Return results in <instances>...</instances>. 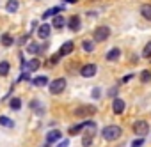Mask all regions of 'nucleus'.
Instances as JSON below:
<instances>
[{
    "instance_id": "25",
    "label": "nucleus",
    "mask_w": 151,
    "mask_h": 147,
    "mask_svg": "<svg viewBox=\"0 0 151 147\" xmlns=\"http://www.w3.org/2000/svg\"><path fill=\"white\" fill-rule=\"evenodd\" d=\"M140 82H144V83L151 82V71H142L140 73Z\"/></svg>"
},
{
    "instance_id": "10",
    "label": "nucleus",
    "mask_w": 151,
    "mask_h": 147,
    "mask_svg": "<svg viewBox=\"0 0 151 147\" xmlns=\"http://www.w3.org/2000/svg\"><path fill=\"white\" fill-rule=\"evenodd\" d=\"M112 110H114V113H123V110H124V101L119 99V98H116L114 103H112Z\"/></svg>"
},
{
    "instance_id": "31",
    "label": "nucleus",
    "mask_w": 151,
    "mask_h": 147,
    "mask_svg": "<svg viewBox=\"0 0 151 147\" xmlns=\"http://www.w3.org/2000/svg\"><path fill=\"white\" fill-rule=\"evenodd\" d=\"M25 80H29V73H22L18 78V82H25Z\"/></svg>"
},
{
    "instance_id": "28",
    "label": "nucleus",
    "mask_w": 151,
    "mask_h": 147,
    "mask_svg": "<svg viewBox=\"0 0 151 147\" xmlns=\"http://www.w3.org/2000/svg\"><path fill=\"white\" fill-rule=\"evenodd\" d=\"M142 57H151V41L144 46V50H142Z\"/></svg>"
},
{
    "instance_id": "16",
    "label": "nucleus",
    "mask_w": 151,
    "mask_h": 147,
    "mask_svg": "<svg viewBox=\"0 0 151 147\" xmlns=\"http://www.w3.org/2000/svg\"><path fill=\"white\" fill-rule=\"evenodd\" d=\"M119 55H121V50H119V48H112V50L107 53V60H117Z\"/></svg>"
},
{
    "instance_id": "9",
    "label": "nucleus",
    "mask_w": 151,
    "mask_h": 147,
    "mask_svg": "<svg viewBox=\"0 0 151 147\" xmlns=\"http://www.w3.org/2000/svg\"><path fill=\"white\" fill-rule=\"evenodd\" d=\"M60 136H62V133H60L59 129H53V131H50V133L46 135V143H53V142L60 140Z\"/></svg>"
},
{
    "instance_id": "3",
    "label": "nucleus",
    "mask_w": 151,
    "mask_h": 147,
    "mask_svg": "<svg viewBox=\"0 0 151 147\" xmlns=\"http://www.w3.org/2000/svg\"><path fill=\"white\" fill-rule=\"evenodd\" d=\"M66 89V80L64 78H57L50 83V94H60Z\"/></svg>"
},
{
    "instance_id": "19",
    "label": "nucleus",
    "mask_w": 151,
    "mask_h": 147,
    "mask_svg": "<svg viewBox=\"0 0 151 147\" xmlns=\"http://www.w3.org/2000/svg\"><path fill=\"white\" fill-rule=\"evenodd\" d=\"M6 9H7L9 13H16V11H18V0H7Z\"/></svg>"
},
{
    "instance_id": "14",
    "label": "nucleus",
    "mask_w": 151,
    "mask_h": 147,
    "mask_svg": "<svg viewBox=\"0 0 151 147\" xmlns=\"http://www.w3.org/2000/svg\"><path fill=\"white\" fill-rule=\"evenodd\" d=\"M140 14H142L146 20L151 21V4H144V6L140 7Z\"/></svg>"
},
{
    "instance_id": "21",
    "label": "nucleus",
    "mask_w": 151,
    "mask_h": 147,
    "mask_svg": "<svg viewBox=\"0 0 151 147\" xmlns=\"http://www.w3.org/2000/svg\"><path fill=\"white\" fill-rule=\"evenodd\" d=\"M27 51H29V53H41V46H39L37 43H29Z\"/></svg>"
},
{
    "instance_id": "11",
    "label": "nucleus",
    "mask_w": 151,
    "mask_h": 147,
    "mask_svg": "<svg viewBox=\"0 0 151 147\" xmlns=\"http://www.w3.org/2000/svg\"><path fill=\"white\" fill-rule=\"evenodd\" d=\"M68 27H69L73 32H77V30L80 29V18H78V16H71L69 21H68Z\"/></svg>"
},
{
    "instance_id": "34",
    "label": "nucleus",
    "mask_w": 151,
    "mask_h": 147,
    "mask_svg": "<svg viewBox=\"0 0 151 147\" xmlns=\"http://www.w3.org/2000/svg\"><path fill=\"white\" fill-rule=\"evenodd\" d=\"M132 78H133V75H126V76L123 78V82H128V80H132Z\"/></svg>"
},
{
    "instance_id": "23",
    "label": "nucleus",
    "mask_w": 151,
    "mask_h": 147,
    "mask_svg": "<svg viewBox=\"0 0 151 147\" xmlns=\"http://www.w3.org/2000/svg\"><path fill=\"white\" fill-rule=\"evenodd\" d=\"M60 11H62V7H59V6H57V7H52L50 11H46V13L43 14V18H50V16H55V14H59Z\"/></svg>"
},
{
    "instance_id": "24",
    "label": "nucleus",
    "mask_w": 151,
    "mask_h": 147,
    "mask_svg": "<svg viewBox=\"0 0 151 147\" xmlns=\"http://www.w3.org/2000/svg\"><path fill=\"white\" fill-rule=\"evenodd\" d=\"M93 135H94V133H91V131H89L87 135H84V138H82V145H84V147H89V145L93 143Z\"/></svg>"
},
{
    "instance_id": "27",
    "label": "nucleus",
    "mask_w": 151,
    "mask_h": 147,
    "mask_svg": "<svg viewBox=\"0 0 151 147\" xmlns=\"http://www.w3.org/2000/svg\"><path fill=\"white\" fill-rule=\"evenodd\" d=\"M82 48L87 51V53H91L93 50H94V43L93 41H84V44H82Z\"/></svg>"
},
{
    "instance_id": "33",
    "label": "nucleus",
    "mask_w": 151,
    "mask_h": 147,
    "mask_svg": "<svg viewBox=\"0 0 151 147\" xmlns=\"http://www.w3.org/2000/svg\"><path fill=\"white\" fill-rule=\"evenodd\" d=\"M68 145H69V140H62V142H60L57 147H68Z\"/></svg>"
},
{
    "instance_id": "30",
    "label": "nucleus",
    "mask_w": 151,
    "mask_h": 147,
    "mask_svg": "<svg viewBox=\"0 0 151 147\" xmlns=\"http://www.w3.org/2000/svg\"><path fill=\"white\" fill-rule=\"evenodd\" d=\"M59 59H60V55H53V57L48 60V67H50V66H53V64H57V62H59Z\"/></svg>"
},
{
    "instance_id": "7",
    "label": "nucleus",
    "mask_w": 151,
    "mask_h": 147,
    "mask_svg": "<svg viewBox=\"0 0 151 147\" xmlns=\"http://www.w3.org/2000/svg\"><path fill=\"white\" fill-rule=\"evenodd\" d=\"M73 50H75V44H73V41H66V43L60 46V50H59V55H60V57H64V55H69Z\"/></svg>"
},
{
    "instance_id": "18",
    "label": "nucleus",
    "mask_w": 151,
    "mask_h": 147,
    "mask_svg": "<svg viewBox=\"0 0 151 147\" xmlns=\"http://www.w3.org/2000/svg\"><path fill=\"white\" fill-rule=\"evenodd\" d=\"M32 83H34L36 87H45V85H48V78H46V76H36V78L32 80Z\"/></svg>"
},
{
    "instance_id": "15",
    "label": "nucleus",
    "mask_w": 151,
    "mask_h": 147,
    "mask_svg": "<svg viewBox=\"0 0 151 147\" xmlns=\"http://www.w3.org/2000/svg\"><path fill=\"white\" fill-rule=\"evenodd\" d=\"M0 43H2V46H13L14 44V39L9 34H4L2 37H0Z\"/></svg>"
},
{
    "instance_id": "13",
    "label": "nucleus",
    "mask_w": 151,
    "mask_h": 147,
    "mask_svg": "<svg viewBox=\"0 0 151 147\" xmlns=\"http://www.w3.org/2000/svg\"><path fill=\"white\" fill-rule=\"evenodd\" d=\"M9 69H11L9 62L7 60H2V62H0V76H7L9 75Z\"/></svg>"
},
{
    "instance_id": "12",
    "label": "nucleus",
    "mask_w": 151,
    "mask_h": 147,
    "mask_svg": "<svg viewBox=\"0 0 151 147\" xmlns=\"http://www.w3.org/2000/svg\"><path fill=\"white\" fill-rule=\"evenodd\" d=\"M64 23H66V20H64L60 14H55V16H53V20H52V25H53L55 29H62V27H64Z\"/></svg>"
},
{
    "instance_id": "35",
    "label": "nucleus",
    "mask_w": 151,
    "mask_h": 147,
    "mask_svg": "<svg viewBox=\"0 0 151 147\" xmlns=\"http://www.w3.org/2000/svg\"><path fill=\"white\" fill-rule=\"evenodd\" d=\"M66 2H77V0H66Z\"/></svg>"
},
{
    "instance_id": "20",
    "label": "nucleus",
    "mask_w": 151,
    "mask_h": 147,
    "mask_svg": "<svg viewBox=\"0 0 151 147\" xmlns=\"http://www.w3.org/2000/svg\"><path fill=\"white\" fill-rule=\"evenodd\" d=\"M9 108H11V110H20V108H22V99H20V98H13V99L9 101Z\"/></svg>"
},
{
    "instance_id": "5",
    "label": "nucleus",
    "mask_w": 151,
    "mask_h": 147,
    "mask_svg": "<svg viewBox=\"0 0 151 147\" xmlns=\"http://www.w3.org/2000/svg\"><path fill=\"white\" fill-rule=\"evenodd\" d=\"M96 71H98L96 64H86V66H82V69H80V75L86 76V78H91V76L96 75Z\"/></svg>"
},
{
    "instance_id": "29",
    "label": "nucleus",
    "mask_w": 151,
    "mask_h": 147,
    "mask_svg": "<svg viewBox=\"0 0 151 147\" xmlns=\"http://www.w3.org/2000/svg\"><path fill=\"white\" fill-rule=\"evenodd\" d=\"M142 143H144V136H140V138L133 140V142H132V147H140Z\"/></svg>"
},
{
    "instance_id": "6",
    "label": "nucleus",
    "mask_w": 151,
    "mask_h": 147,
    "mask_svg": "<svg viewBox=\"0 0 151 147\" xmlns=\"http://www.w3.org/2000/svg\"><path fill=\"white\" fill-rule=\"evenodd\" d=\"M93 113H96V108L94 106H80V108H77L75 110V115H78V117H84V115H93Z\"/></svg>"
},
{
    "instance_id": "1",
    "label": "nucleus",
    "mask_w": 151,
    "mask_h": 147,
    "mask_svg": "<svg viewBox=\"0 0 151 147\" xmlns=\"http://www.w3.org/2000/svg\"><path fill=\"white\" fill-rule=\"evenodd\" d=\"M101 136L105 140H117L121 136V128L119 126H107V128H103Z\"/></svg>"
},
{
    "instance_id": "4",
    "label": "nucleus",
    "mask_w": 151,
    "mask_h": 147,
    "mask_svg": "<svg viewBox=\"0 0 151 147\" xmlns=\"http://www.w3.org/2000/svg\"><path fill=\"white\" fill-rule=\"evenodd\" d=\"M133 131H135L139 136H146V135L149 133V126H147L146 121H137V122H133Z\"/></svg>"
},
{
    "instance_id": "8",
    "label": "nucleus",
    "mask_w": 151,
    "mask_h": 147,
    "mask_svg": "<svg viewBox=\"0 0 151 147\" xmlns=\"http://www.w3.org/2000/svg\"><path fill=\"white\" fill-rule=\"evenodd\" d=\"M50 30H52V27H50L48 23H43V25L37 29V36H39L41 39H46V37H50Z\"/></svg>"
},
{
    "instance_id": "22",
    "label": "nucleus",
    "mask_w": 151,
    "mask_h": 147,
    "mask_svg": "<svg viewBox=\"0 0 151 147\" xmlns=\"http://www.w3.org/2000/svg\"><path fill=\"white\" fill-rule=\"evenodd\" d=\"M0 126H6V128H13L14 126V122L9 119V117H6V115H0Z\"/></svg>"
},
{
    "instance_id": "32",
    "label": "nucleus",
    "mask_w": 151,
    "mask_h": 147,
    "mask_svg": "<svg viewBox=\"0 0 151 147\" xmlns=\"http://www.w3.org/2000/svg\"><path fill=\"white\" fill-rule=\"evenodd\" d=\"M100 94H101V92H100V89H94V91H93V98H96V99H98V98H100Z\"/></svg>"
},
{
    "instance_id": "26",
    "label": "nucleus",
    "mask_w": 151,
    "mask_h": 147,
    "mask_svg": "<svg viewBox=\"0 0 151 147\" xmlns=\"http://www.w3.org/2000/svg\"><path fill=\"white\" fill-rule=\"evenodd\" d=\"M82 129H84V122H80V124H77V126L69 128V135H77V133H80Z\"/></svg>"
},
{
    "instance_id": "17",
    "label": "nucleus",
    "mask_w": 151,
    "mask_h": 147,
    "mask_svg": "<svg viewBox=\"0 0 151 147\" xmlns=\"http://www.w3.org/2000/svg\"><path fill=\"white\" fill-rule=\"evenodd\" d=\"M39 66H41V62H39L37 59H32L30 62L25 64V69H29V71H36V69H39Z\"/></svg>"
},
{
    "instance_id": "2",
    "label": "nucleus",
    "mask_w": 151,
    "mask_h": 147,
    "mask_svg": "<svg viewBox=\"0 0 151 147\" xmlns=\"http://www.w3.org/2000/svg\"><path fill=\"white\" fill-rule=\"evenodd\" d=\"M109 37H110V29H109V27L101 25V27H98V29L94 30V41H96V43L107 41Z\"/></svg>"
}]
</instances>
